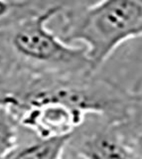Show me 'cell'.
I'll return each mask as SVG.
<instances>
[{"label": "cell", "mask_w": 142, "mask_h": 159, "mask_svg": "<svg viewBox=\"0 0 142 159\" xmlns=\"http://www.w3.org/2000/svg\"><path fill=\"white\" fill-rule=\"evenodd\" d=\"M64 6L37 9L30 3L0 26V72L78 75L95 73L84 47L63 40L48 28Z\"/></svg>", "instance_id": "2"}, {"label": "cell", "mask_w": 142, "mask_h": 159, "mask_svg": "<svg viewBox=\"0 0 142 159\" xmlns=\"http://www.w3.org/2000/svg\"><path fill=\"white\" fill-rule=\"evenodd\" d=\"M20 124L7 108L0 107V158H9L19 146Z\"/></svg>", "instance_id": "8"}, {"label": "cell", "mask_w": 142, "mask_h": 159, "mask_svg": "<svg viewBox=\"0 0 142 159\" xmlns=\"http://www.w3.org/2000/svg\"><path fill=\"white\" fill-rule=\"evenodd\" d=\"M31 3L29 0H0V26Z\"/></svg>", "instance_id": "9"}, {"label": "cell", "mask_w": 142, "mask_h": 159, "mask_svg": "<svg viewBox=\"0 0 142 159\" xmlns=\"http://www.w3.org/2000/svg\"><path fill=\"white\" fill-rule=\"evenodd\" d=\"M119 125L133 158H142V93H137L128 113Z\"/></svg>", "instance_id": "7"}, {"label": "cell", "mask_w": 142, "mask_h": 159, "mask_svg": "<svg viewBox=\"0 0 142 159\" xmlns=\"http://www.w3.org/2000/svg\"><path fill=\"white\" fill-rule=\"evenodd\" d=\"M73 135V134H72ZM72 135L55 137H38L29 143L17 147L9 158H43L57 159L64 157Z\"/></svg>", "instance_id": "6"}, {"label": "cell", "mask_w": 142, "mask_h": 159, "mask_svg": "<svg viewBox=\"0 0 142 159\" xmlns=\"http://www.w3.org/2000/svg\"><path fill=\"white\" fill-rule=\"evenodd\" d=\"M64 157L133 158L118 121L100 114H89L73 133Z\"/></svg>", "instance_id": "4"}, {"label": "cell", "mask_w": 142, "mask_h": 159, "mask_svg": "<svg viewBox=\"0 0 142 159\" xmlns=\"http://www.w3.org/2000/svg\"><path fill=\"white\" fill-rule=\"evenodd\" d=\"M61 15L59 36L84 44L95 72L120 45L142 36V0H100L64 8Z\"/></svg>", "instance_id": "3"}, {"label": "cell", "mask_w": 142, "mask_h": 159, "mask_svg": "<svg viewBox=\"0 0 142 159\" xmlns=\"http://www.w3.org/2000/svg\"><path fill=\"white\" fill-rule=\"evenodd\" d=\"M87 116L65 103L47 102L30 107L14 116L21 128L46 138L72 135Z\"/></svg>", "instance_id": "5"}, {"label": "cell", "mask_w": 142, "mask_h": 159, "mask_svg": "<svg viewBox=\"0 0 142 159\" xmlns=\"http://www.w3.org/2000/svg\"><path fill=\"white\" fill-rule=\"evenodd\" d=\"M138 93L95 73L78 75L0 72V107L13 116L47 102L65 103L86 114L123 120Z\"/></svg>", "instance_id": "1"}]
</instances>
